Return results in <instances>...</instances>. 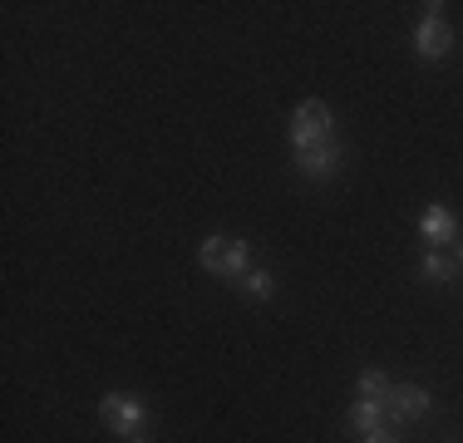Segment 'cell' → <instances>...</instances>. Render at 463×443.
<instances>
[{
  "label": "cell",
  "instance_id": "cell-9",
  "mask_svg": "<svg viewBox=\"0 0 463 443\" xmlns=\"http://www.w3.org/2000/svg\"><path fill=\"white\" fill-rule=\"evenodd\" d=\"M458 276V261L449 257V251H424L419 257V281H429V286H449Z\"/></svg>",
  "mask_w": 463,
  "mask_h": 443
},
{
  "label": "cell",
  "instance_id": "cell-13",
  "mask_svg": "<svg viewBox=\"0 0 463 443\" xmlns=\"http://www.w3.org/2000/svg\"><path fill=\"white\" fill-rule=\"evenodd\" d=\"M128 443H153V438H148V434H138V438H128Z\"/></svg>",
  "mask_w": 463,
  "mask_h": 443
},
{
  "label": "cell",
  "instance_id": "cell-4",
  "mask_svg": "<svg viewBox=\"0 0 463 443\" xmlns=\"http://www.w3.org/2000/svg\"><path fill=\"white\" fill-rule=\"evenodd\" d=\"M340 168H345V143L340 138H326V143H316V148H296V173H301L306 183H330Z\"/></svg>",
  "mask_w": 463,
  "mask_h": 443
},
{
  "label": "cell",
  "instance_id": "cell-10",
  "mask_svg": "<svg viewBox=\"0 0 463 443\" xmlns=\"http://www.w3.org/2000/svg\"><path fill=\"white\" fill-rule=\"evenodd\" d=\"M237 291L247 296V301H271V296H277V271H267V266H251V271L237 281Z\"/></svg>",
  "mask_w": 463,
  "mask_h": 443
},
{
  "label": "cell",
  "instance_id": "cell-1",
  "mask_svg": "<svg viewBox=\"0 0 463 443\" xmlns=\"http://www.w3.org/2000/svg\"><path fill=\"white\" fill-rule=\"evenodd\" d=\"M99 424L128 443V438H138L143 429L153 424V404L143 394H134V390H109L104 399H99Z\"/></svg>",
  "mask_w": 463,
  "mask_h": 443
},
{
  "label": "cell",
  "instance_id": "cell-6",
  "mask_svg": "<svg viewBox=\"0 0 463 443\" xmlns=\"http://www.w3.org/2000/svg\"><path fill=\"white\" fill-rule=\"evenodd\" d=\"M449 50H454V25H449L444 15H424L414 25V54L424 64H439L449 60Z\"/></svg>",
  "mask_w": 463,
  "mask_h": 443
},
{
  "label": "cell",
  "instance_id": "cell-3",
  "mask_svg": "<svg viewBox=\"0 0 463 443\" xmlns=\"http://www.w3.org/2000/svg\"><path fill=\"white\" fill-rule=\"evenodd\" d=\"M335 138V118L321 99H306L291 108V148H316V143Z\"/></svg>",
  "mask_w": 463,
  "mask_h": 443
},
{
  "label": "cell",
  "instance_id": "cell-7",
  "mask_svg": "<svg viewBox=\"0 0 463 443\" xmlns=\"http://www.w3.org/2000/svg\"><path fill=\"white\" fill-rule=\"evenodd\" d=\"M384 409H390V424H419V419H429V409H434V394H429L424 384H394Z\"/></svg>",
  "mask_w": 463,
  "mask_h": 443
},
{
  "label": "cell",
  "instance_id": "cell-14",
  "mask_svg": "<svg viewBox=\"0 0 463 443\" xmlns=\"http://www.w3.org/2000/svg\"><path fill=\"white\" fill-rule=\"evenodd\" d=\"M454 261H458V271H463V247H458V251H454Z\"/></svg>",
  "mask_w": 463,
  "mask_h": 443
},
{
  "label": "cell",
  "instance_id": "cell-11",
  "mask_svg": "<svg viewBox=\"0 0 463 443\" xmlns=\"http://www.w3.org/2000/svg\"><path fill=\"white\" fill-rule=\"evenodd\" d=\"M390 390H394V384L384 380V370H360V380H355L360 399H380V404H390Z\"/></svg>",
  "mask_w": 463,
  "mask_h": 443
},
{
  "label": "cell",
  "instance_id": "cell-12",
  "mask_svg": "<svg viewBox=\"0 0 463 443\" xmlns=\"http://www.w3.org/2000/svg\"><path fill=\"white\" fill-rule=\"evenodd\" d=\"M365 443H400V438H394V434H384V429H380V434H370Z\"/></svg>",
  "mask_w": 463,
  "mask_h": 443
},
{
  "label": "cell",
  "instance_id": "cell-8",
  "mask_svg": "<svg viewBox=\"0 0 463 443\" xmlns=\"http://www.w3.org/2000/svg\"><path fill=\"white\" fill-rule=\"evenodd\" d=\"M384 419H390V409H384L380 399H360V394H355V404L345 409V429H350V434H360V438L380 434Z\"/></svg>",
  "mask_w": 463,
  "mask_h": 443
},
{
  "label": "cell",
  "instance_id": "cell-2",
  "mask_svg": "<svg viewBox=\"0 0 463 443\" xmlns=\"http://www.w3.org/2000/svg\"><path fill=\"white\" fill-rule=\"evenodd\" d=\"M197 261H203L207 276L217 281H241L251 271V241L247 237H227V231H213V237L197 247Z\"/></svg>",
  "mask_w": 463,
  "mask_h": 443
},
{
  "label": "cell",
  "instance_id": "cell-5",
  "mask_svg": "<svg viewBox=\"0 0 463 443\" xmlns=\"http://www.w3.org/2000/svg\"><path fill=\"white\" fill-rule=\"evenodd\" d=\"M419 241L429 251H444V247H458V217L449 203H429L419 212Z\"/></svg>",
  "mask_w": 463,
  "mask_h": 443
}]
</instances>
